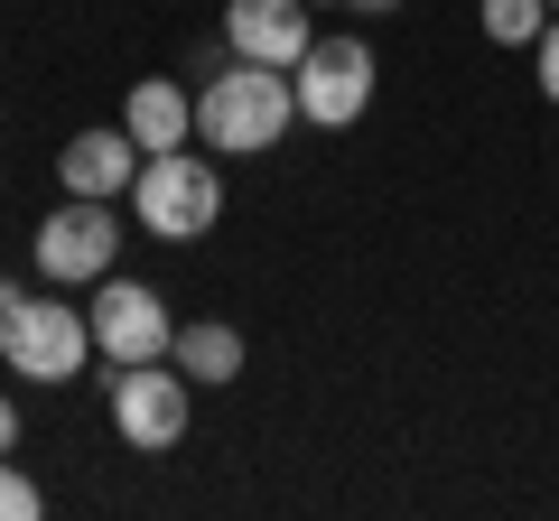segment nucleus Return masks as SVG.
Segmentation results:
<instances>
[{
	"mask_svg": "<svg viewBox=\"0 0 559 521\" xmlns=\"http://www.w3.org/2000/svg\"><path fill=\"white\" fill-rule=\"evenodd\" d=\"M289 121H299V84L280 75V65L234 57L215 84H197V141L215 159H261V149L289 141Z\"/></svg>",
	"mask_w": 559,
	"mask_h": 521,
	"instance_id": "nucleus-1",
	"label": "nucleus"
},
{
	"mask_svg": "<svg viewBox=\"0 0 559 521\" xmlns=\"http://www.w3.org/2000/svg\"><path fill=\"white\" fill-rule=\"evenodd\" d=\"M84 354H94V317H84V307L0 280V363L20 381H75Z\"/></svg>",
	"mask_w": 559,
	"mask_h": 521,
	"instance_id": "nucleus-2",
	"label": "nucleus"
},
{
	"mask_svg": "<svg viewBox=\"0 0 559 521\" xmlns=\"http://www.w3.org/2000/svg\"><path fill=\"white\" fill-rule=\"evenodd\" d=\"M131 215H140V233L150 242H205L215 233V215H224V168H215V149H159V159H140V178H131Z\"/></svg>",
	"mask_w": 559,
	"mask_h": 521,
	"instance_id": "nucleus-3",
	"label": "nucleus"
},
{
	"mask_svg": "<svg viewBox=\"0 0 559 521\" xmlns=\"http://www.w3.org/2000/svg\"><path fill=\"white\" fill-rule=\"evenodd\" d=\"M187 420H197V381H187L168 354L112 363V428L140 447V457H168V447L187 438Z\"/></svg>",
	"mask_w": 559,
	"mask_h": 521,
	"instance_id": "nucleus-4",
	"label": "nucleus"
},
{
	"mask_svg": "<svg viewBox=\"0 0 559 521\" xmlns=\"http://www.w3.org/2000/svg\"><path fill=\"white\" fill-rule=\"evenodd\" d=\"M289 84H299V121L308 131H355V121L373 112V47L364 38H318L299 65H289Z\"/></svg>",
	"mask_w": 559,
	"mask_h": 521,
	"instance_id": "nucleus-5",
	"label": "nucleus"
},
{
	"mask_svg": "<svg viewBox=\"0 0 559 521\" xmlns=\"http://www.w3.org/2000/svg\"><path fill=\"white\" fill-rule=\"evenodd\" d=\"M112 252H121V215L103 196H66L57 215L38 223V270H47V280H66V289L112 280Z\"/></svg>",
	"mask_w": 559,
	"mask_h": 521,
	"instance_id": "nucleus-6",
	"label": "nucleus"
},
{
	"mask_svg": "<svg viewBox=\"0 0 559 521\" xmlns=\"http://www.w3.org/2000/svg\"><path fill=\"white\" fill-rule=\"evenodd\" d=\"M168 299L150 280H94V354L103 363H150L168 354Z\"/></svg>",
	"mask_w": 559,
	"mask_h": 521,
	"instance_id": "nucleus-7",
	"label": "nucleus"
},
{
	"mask_svg": "<svg viewBox=\"0 0 559 521\" xmlns=\"http://www.w3.org/2000/svg\"><path fill=\"white\" fill-rule=\"evenodd\" d=\"M224 47L289 75V65L318 47V20H308V0H224Z\"/></svg>",
	"mask_w": 559,
	"mask_h": 521,
	"instance_id": "nucleus-8",
	"label": "nucleus"
},
{
	"mask_svg": "<svg viewBox=\"0 0 559 521\" xmlns=\"http://www.w3.org/2000/svg\"><path fill=\"white\" fill-rule=\"evenodd\" d=\"M140 159H150V149L112 121V131H75V141L57 149V178H66V196H103V205H112V196H131Z\"/></svg>",
	"mask_w": 559,
	"mask_h": 521,
	"instance_id": "nucleus-9",
	"label": "nucleus"
},
{
	"mask_svg": "<svg viewBox=\"0 0 559 521\" xmlns=\"http://www.w3.org/2000/svg\"><path fill=\"white\" fill-rule=\"evenodd\" d=\"M121 131H131L150 159H159V149H187V141H197V94H187V84H168V75L131 84V102H121Z\"/></svg>",
	"mask_w": 559,
	"mask_h": 521,
	"instance_id": "nucleus-10",
	"label": "nucleus"
},
{
	"mask_svg": "<svg viewBox=\"0 0 559 521\" xmlns=\"http://www.w3.org/2000/svg\"><path fill=\"white\" fill-rule=\"evenodd\" d=\"M168 363H178L197 391H215V381H242V326H224V317H187L178 336H168Z\"/></svg>",
	"mask_w": 559,
	"mask_h": 521,
	"instance_id": "nucleus-11",
	"label": "nucleus"
},
{
	"mask_svg": "<svg viewBox=\"0 0 559 521\" xmlns=\"http://www.w3.org/2000/svg\"><path fill=\"white\" fill-rule=\"evenodd\" d=\"M540 10H550V0H476V20H485V38H495V47H532L540 28H550Z\"/></svg>",
	"mask_w": 559,
	"mask_h": 521,
	"instance_id": "nucleus-12",
	"label": "nucleus"
},
{
	"mask_svg": "<svg viewBox=\"0 0 559 521\" xmlns=\"http://www.w3.org/2000/svg\"><path fill=\"white\" fill-rule=\"evenodd\" d=\"M0 521H38V484H28L10 457H0Z\"/></svg>",
	"mask_w": 559,
	"mask_h": 521,
	"instance_id": "nucleus-13",
	"label": "nucleus"
},
{
	"mask_svg": "<svg viewBox=\"0 0 559 521\" xmlns=\"http://www.w3.org/2000/svg\"><path fill=\"white\" fill-rule=\"evenodd\" d=\"M532 57H540V94L559 102V20H550V28H540V38H532Z\"/></svg>",
	"mask_w": 559,
	"mask_h": 521,
	"instance_id": "nucleus-14",
	"label": "nucleus"
},
{
	"mask_svg": "<svg viewBox=\"0 0 559 521\" xmlns=\"http://www.w3.org/2000/svg\"><path fill=\"white\" fill-rule=\"evenodd\" d=\"M10 447H20V401L0 391V457H10Z\"/></svg>",
	"mask_w": 559,
	"mask_h": 521,
	"instance_id": "nucleus-15",
	"label": "nucleus"
},
{
	"mask_svg": "<svg viewBox=\"0 0 559 521\" xmlns=\"http://www.w3.org/2000/svg\"><path fill=\"white\" fill-rule=\"evenodd\" d=\"M336 10H364V20H392L401 0H336Z\"/></svg>",
	"mask_w": 559,
	"mask_h": 521,
	"instance_id": "nucleus-16",
	"label": "nucleus"
},
{
	"mask_svg": "<svg viewBox=\"0 0 559 521\" xmlns=\"http://www.w3.org/2000/svg\"><path fill=\"white\" fill-rule=\"evenodd\" d=\"M308 10H336V0H308Z\"/></svg>",
	"mask_w": 559,
	"mask_h": 521,
	"instance_id": "nucleus-17",
	"label": "nucleus"
},
{
	"mask_svg": "<svg viewBox=\"0 0 559 521\" xmlns=\"http://www.w3.org/2000/svg\"><path fill=\"white\" fill-rule=\"evenodd\" d=\"M550 10H559V0H550Z\"/></svg>",
	"mask_w": 559,
	"mask_h": 521,
	"instance_id": "nucleus-18",
	"label": "nucleus"
}]
</instances>
